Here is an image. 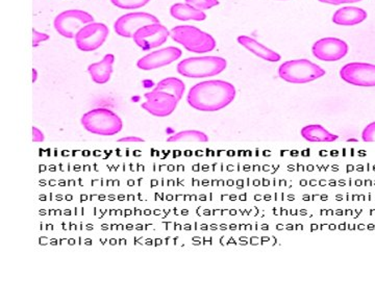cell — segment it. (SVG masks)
Here are the masks:
<instances>
[{"label": "cell", "instance_id": "cell-1", "mask_svg": "<svg viewBox=\"0 0 375 281\" xmlns=\"http://www.w3.org/2000/svg\"><path fill=\"white\" fill-rule=\"evenodd\" d=\"M236 88L231 82L214 79L196 84L190 89L187 101L200 111H217L227 108L236 98Z\"/></svg>", "mask_w": 375, "mask_h": 281}, {"label": "cell", "instance_id": "cell-2", "mask_svg": "<svg viewBox=\"0 0 375 281\" xmlns=\"http://www.w3.org/2000/svg\"><path fill=\"white\" fill-rule=\"evenodd\" d=\"M82 127L93 135L112 137L124 128L121 118L109 109H94L87 111L80 119Z\"/></svg>", "mask_w": 375, "mask_h": 281}, {"label": "cell", "instance_id": "cell-3", "mask_svg": "<svg viewBox=\"0 0 375 281\" xmlns=\"http://www.w3.org/2000/svg\"><path fill=\"white\" fill-rule=\"evenodd\" d=\"M170 37L173 41L184 46L190 53H210V51H213L217 45L213 35L195 26H175L170 31Z\"/></svg>", "mask_w": 375, "mask_h": 281}, {"label": "cell", "instance_id": "cell-4", "mask_svg": "<svg viewBox=\"0 0 375 281\" xmlns=\"http://www.w3.org/2000/svg\"><path fill=\"white\" fill-rule=\"evenodd\" d=\"M278 75L290 84H301L325 77V70L309 60H292L281 65Z\"/></svg>", "mask_w": 375, "mask_h": 281}, {"label": "cell", "instance_id": "cell-5", "mask_svg": "<svg viewBox=\"0 0 375 281\" xmlns=\"http://www.w3.org/2000/svg\"><path fill=\"white\" fill-rule=\"evenodd\" d=\"M227 62L220 57H188L178 62V72L185 77L205 78L215 77L227 69Z\"/></svg>", "mask_w": 375, "mask_h": 281}, {"label": "cell", "instance_id": "cell-6", "mask_svg": "<svg viewBox=\"0 0 375 281\" xmlns=\"http://www.w3.org/2000/svg\"><path fill=\"white\" fill-rule=\"evenodd\" d=\"M94 17L82 10H68L55 17V28L60 35L67 39H75L78 31L87 24L92 23Z\"/></svg>", "mask_w": 375, "mask_h": 281}, {"label": "cell", "instance_id": "cell-7", "mask_svg": "<svg viewBox=\"0 0 375 281\" xmlns=\"http://www.w3.org/2000/svg\"><path fill=\"white\" fill-rule=\"evenodd\" d=\"M109 33V28L106 24L92 22L78 31L75 38V45L80 51L90 53L104 45Z\"/></svg>", "mask_w": 375, "mask_h": 281}, {"label": "cell", "instance_id": "cell-8", "mask_svg": "<svg viewBox=\"0 0 375 281\" xmlns=\"http://www.w3.org/2000/svg\"><path fill=\"white\" fill-rule=\"evenodd\" d=\"M344 82L352 86L375 87V65L369 62H348L340 70Z\"/></svg>", "mask_w": 375, "mask_h": 281}, {"label": "cell", "instance_id": "cell-9", "mask_svg": "<svg viewBox=\"0 0 375 281\" xmlns=\"http://www.w3.org/2000/svg\"><path fill=\"white\" fill-rule=\"evenodd\" d=\"M146 101L142 104V109L156 117H167L175 111L180 100L174 95L161 91L153 90L145 94Z\"/></svg>", "mask_w": 375, "mask_h": 281}, {"label": "cell", "instance_id": "cell-10", "mask_svg": "<svg viewBox=\"0 0 375 281\" xmlns=\"http://www.w3.org/2000/svg\"><path fill=\"white\" fill-rule=\"evenodd\" d=\"M348 44L338 38H323L312 44V53L316 59L323 62H337L348 53Z\"/></svg>", "mask_w": 375, "mask_h": 281}, {"label": "cell", "instance_id": "cell-11", "mask_svg": "<svg viewBox=\"0 0 375 281\" xmlns=\"http://www.w3.org/2000/svg\"><path fill=\"white\" fill-rule=\"evenodd\" d=\"M170 35V31L161 23L148 24L143 26L134 35V42L142 50L148 51L162 46Z\"/></svg>", "mask_w": 375, "mask_h": 281}, {"label": "cell", "instance_id": "cell-12", "mask_svg": "<svg viewBox=\"0 0 375 281\" xmlns=\"http://www.w3.org/2000/svg\"><path fill=\"white\" fill-rule=\"evenodd\" d=\"M153 23H160V20L155 15L143 12L129 13L116 20L114 30L120 37L133 38L141 28Z\"/></svg>", "mask_w": 375, "mask_h": 281}, {"label": "cell", "instance_id": "cell-13", "mask_svg": "<svg viewBox=\"0 0 375 281\" xmlns=\"http://www.w3.org/2000/svg\"><path fill=\"white\" fill-rule=\"evenodd\" d=\"M183 53L178 47L169 46L160 50L153 51L145 55L137 62L141 70L151 71L170 65L182 57Z\"/></svg>", "mask_w": 375, "mask_h": 281}, {"label": "cell", "instance_id": "cell-14", "mask_svg": "<svg viewBox=\"0 0 375 281\" xmlns=\"http://www.w3.org/2000/svg\"><path fill=\"white\" fill-rule=\"evenodd\" d=\"M367 12L363 9L357 8V6H345V8L339 9L332 20L337 26H352L362 23L367 19Z\"/></svg>", "mask_w": 375, "mask_h": 281}, {"label": "cell", "instance_id": "cell-15", "mask_svg": "<svg viewBox=\"0 0 375 281\" xmlns=\"http://www.w3.org/2000/svg\"><path fill=\"white\" fill-rule=\"evenodd\" d=\"M114 62L115 57L112 53H108L102 61L94 62L88 67L89 75L95 84H104L111 79Z\"/></svg>", "mask_w": 375, "mask_h": 281}, {"label": "cell", "instance_id": "cell-16", "mask_svg": "<svg viewBox=\"0 0 375 281\" xmlns=\"http://www.w3.org/2000/svg\"><path fill=\"white\" fill-rule=\"evenodd\" d=\"M238 43L240 45L246 48L247 50L250 53L256 55V57H260V59L265 60L267 62H280L281 57V55H278L276 51L272 50V49L268 48L263 44H261L260 42L256 41V40L252 39V38L249 37V35H240L238 37Z\"/></svg>", "mask_w": 375, "mask_h": 281}, {"label": "cell", "instance_id": "cell-17", "mask_svg": "<svg viewBox=\"0 0 375 281\" xmlns=\"http://www.w3.org/2000/svg\"><path fill=\"white\" fill-rule=\"evenodd\" d=\"M301 137L311 143H332L339 139L338 136L330 133L320 124H310L303 127Z\"/></svg>", "mask_w": 375, "mask_h": 281}, {"label": "cell", "instance_id": "cell-18", "mask_svg": "<svg viewBox=\"0 0 375 281\" xmlns=\"http://www.w3.org/2000/svg\"><path fill=\"white\" fill-rule=\"evenodd\" d=\"M170 14L180 21H203L207 19V14L203 11L197 10L188 4H174L170 8Z\"/></svg>", "mask_w": 375, "mask_h": 281}, {"label": "cell", "instance_id": "cell-19", "mask_svg": "<svg viewBox=\"0 0 375 281\" xmlns=\"http://www.w3.org/2000/svg\"><path fill=\"white\" fill-rule=\"evenodd\" d=\"M153 90L171 94V95L175 96L178 100H180L184 95L185 90H186V86L180 78L168 77L158 82Z\"/></svg>", "mask_w": 375, "mask_h": 281}, {"label": "cell", "instance_id": "cell-20", "mask_svg": "<svg viewBox=\"0 0 375 281\" xmlns=\"http://www.w3.org/2000/svg\"><path fill=\"white\" fill-rule=\"evenodd\" d=\"M167 142H209V137L205 133L196 129H189V131H183L180 133H174L171 137L167 139Z\"/></svg>", "mask_w": 375, "mask_h": 281}, {"label": "cell", "instance_id": "cell-21", "mask_svg": "<svg viewBox=\"0 0 375 281\" xmlns=\"http://www.w3.org/2000/svg\"><path fill=\"white\" fill-rule=\"evenodd\" d=\"M151 0H111L112 4L122 10H135L146 6Z\"/></svg>", "mask_w": 375, "mask_h": 281}, {"label": "cell", "instance_id": "cell-22", "mask_svg": "<svg viewBox=\"0 0 375 281\" xmlns=\"http://www.w3.org/2000/svg\"><path fill=\"white\" fill-rule=\"evenodd\" d=\"M185 1L200 11L210 10L219 4V0H185Z\"/></svg>", "mask_w": 375, "mask_h": 281}, {"label": "cell", "instance_id": "cell-23", "mask_svg": "<svg viewBox=\"0 0 375 281\" xmlns=\"http://www.w3.org/2000/svg\"><path fill=\"white\" fill-rule=\"evenodd\" d=\"M362 140L366 143H375V121L368 124L362 133Z\"/></svg>", "mask_w": 375, "mask_h": 281}, {"label": "cell", "instance_id": "cell-24", "mask_svg": "<svg viewBox=\"0 0 375 281\" xmlns=\"http://www.w3.org/2000/svg\"><path fill=\"white\" fill-rule=\"evenodd\" d=\"M49 39V35L37 30H33V46L37 47Z\"/></svg>", "mask_w": 375, "mask_h": 281}, {"label": "cell", "instance_id": "cell-25", "mask_svg": "<svg viewBox=\"0 0 375 281\" xmlns=\"http://www.w3.org/2000/svg\"><path fill=\"white\" fill-rule=\"evenodd\" d=\"M322 4H332V6H340L343 4H354V2L362 1V0H319Z\"/></svg>", "mask_w": 375, "mask_h": 281}, {"label": "cell", "instance_id": "cell-26", "mask_svg": "<svg viewBox=\"0 0 375 281\" xmlns=\"http://www.w3.org/2000/svg\"><path fill=\"white\" fill-rule=\"evenodd\" d=\"M45 137H44V133H42V131H40L37 127H33V140L35 143H41L43 142Z\"/></svg>", "mask_w": 375, "mask_h": 281}, {"label": "cell", "instance_id": "cell-27", "mask_svg": "<svg viewBox=\"0 0 375 281\" xmlns=\"http://www.w3.org/2000/svg\"><path fill=\"white\" fill-rule=\"evenodd\" d=\"M118 142H120V143H143L144 142V140L141 139V138H138V137H125V138H122V139L118 140Z\"/></svg>", "mask_w": 375, "mask_h": 281}, {"label": "cell", "instance_id": "cell-28", "mask_svg": "<svg viewBox=\"0 0 375 281\" xmlns=\"http://www.w3.org/2000/svg\"><path fill=\"white\" fill-rule=\"evenodd\" d=\"M38 78V72L36 69H33V82H37Z\"/></svg>", "mask_w": 375, "mask_h": 281}]
</instances>
